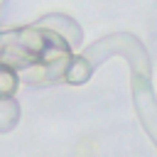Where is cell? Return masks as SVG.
Segmentation results:
<instances>
[{"mask_svg":"<svg viewBox=\"0 0 157 157\" xmlns=\"http://www.w3.org/2000/svg\"><path fill=\"white\" fill-rule=\"evenodd\" d=\"M15 88V71H10L7 66H0V96L12 93Z\"/></svg>","mask_w":157,"mask_h":157,"instance_id":"cell-1","label":"cell"}]
</instances>
